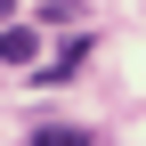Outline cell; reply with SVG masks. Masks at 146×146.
Listing matches in <instances>:
<instances>
[{"label":"cell","instance_id":"cell-1","mask_svg":"<svg viewBox=\"0 0 146 146\" xmlns=\"http://www.w3.org/2000/svg\"><path fill=\"white\" fill-rule=\"evenodd\" d=\"M33 57H41L33 25H0V65H33Z\"/></svg>","mask_w":146,"mask_h":146},{"label":"cell","instance_id":"cell-2","mask_svg":"<svg viewBox=\"0 0 146 146\" xmlns=\"http://www.w3.org/2000/svg\"><path fill=\"white\" fill-rule=\"evenodd\" d=\"M33 146H89L81 130H65V122H49V130H33Z\"/></svg>","mask_w":146,"mask_h":146},{"label":"cell","instance_id":"cell-3","mask_svg":"<svg viewBox=\"0 0 146 146\" xmlns=\"http://www.w3.org/2000/svg\"><path fill=\"white\" fill-rule=\"evenodd\" d=\"M0 16H16V0H0Z\"/></svg>","mask_w":146,"mask_h":146}]
</instances>
